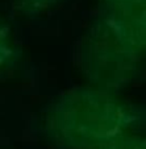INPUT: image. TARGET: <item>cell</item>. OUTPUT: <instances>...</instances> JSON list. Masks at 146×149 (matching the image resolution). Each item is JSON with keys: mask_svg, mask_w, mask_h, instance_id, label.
<instances>
[{"mask_svg": "<svg viewBox=\"0 0 146 149\" xmlns=\"http://www.w3.org/2000/svg\"><path fill=\"white\" fill-rule=\"evenodd\" d=\"M9 50V45H8V37H7V32L4 31L3 25L0 23V61L4 58L7 53Z\"/></svg>", "mask_w": 146, "mask_h": 149, "instance_id": "cell-1", "label": "cell"}, {"mask_svg": "<svg viewBox=\"0 0 146 149\" xmlns=\"http://www.w3.org/2000/svg\"><path fill=\"white\" fill-rule=\"evenodd\" d=\"M95 149H141V148H136V146H130L127 144H117V143H105L103 145L98 146Z\"/></svg>", "mask_w": 146, "mask_h": 149, "instance_id": "cell-3", "label": "cell"}, {"mask_svg": "<svg viewBox=\"0 0 146 149\" xmlns=\"http://www.w3.org/2000/svg\"><path fill=\"white\" fill-rule=\"evenodd\" d=\"M58 0H23V3L30 8H46V7L54 4Z\"/></svg>", "mask_w": 146, "mask_h": 149, "instance_id": "cell-2", "label": "cell"}]
</instances>
